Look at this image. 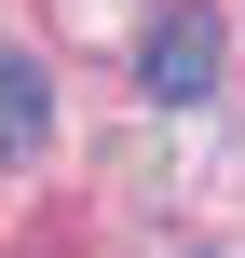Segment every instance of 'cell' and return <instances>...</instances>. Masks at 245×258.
<instances>
[{
  "instance_id": "6da1fadb",
  "label": "cell",
  "mask_w": 245,
  "mask_h": 258,
  "mask_svg": "<svg viewBox=\"0 0 245 258\" xmlns=\"http://www.w3.org/2000/svg\"><path fill=\"white\" fill-rule=\"evenodd\" d=\"M218 68H232V27H218V0H177V14L136 41V82H150V109H205V95H218Z\"/></svg>"
},
{
  "instance_id": "7a4b0ae2",
  "label": "cell",
  "mask_w": 245,
  "mask_h": 258,
  "mask_svg": "<svg viewBox=\"0 0 245 258\" xmlns=\"http://www.w3.org/2000/svg\"><path fill=\"white\" fill-rule=\"evenodd\" d=\"M55 136V82H41V54H0V163H27Z\"/></svg>"
}]
</instances>
